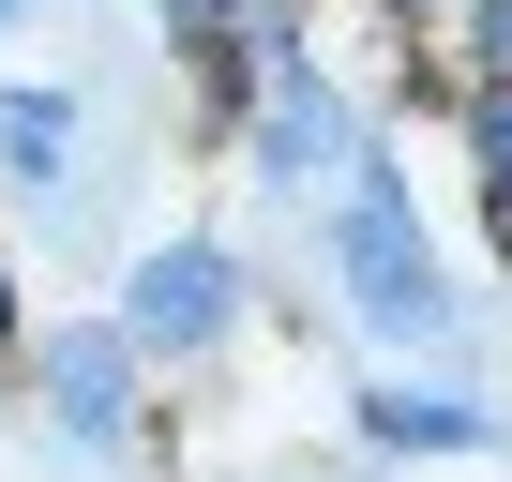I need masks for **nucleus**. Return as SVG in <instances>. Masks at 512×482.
<instances>
[{
  "mask_svg": "<svg viewBox=\"0 0 512 482\" xmlns=\"http://www.w3.org/2000/svg\"><path fill=\"white\" fill-rule=\"evenodd\" d=\"M482 46H512V0H482Z\"/></svg>",
  "mask_w": 512,
  "mask_h": 482,
  "instance_id": "obj_8",
  "label": "nucleus"
},
{
  "mask_svg": "<svg viewBox=\"0 0 512 482\" xmlns=\"http://www.w3.org/2000/svg\"><path fill=\"white\" fill-rule=\"evenodd\" d=\"M0 151H16V166H61V106L16 91V106H0Z\"/></svg>",
  "mask_w": 512,
  "mask_h": 482,
  "instance_id": "obj_5",
  "label": "nucleus"
},
{
  "mask_svg": "<svg viewBox=\"0 0 512 482\" xmlns=\"http://www.w3.org/2000/svg\"><path fill=\"white\" fill-rule=\"evenodd\" d=\"M347 287H362V317H377V332H437V272H422V241H407V211H392V196H362V211H347Z\"/></svg>",
  "mask_w": 512,
  "mask_h": 482,
  "instance_id": "obj_1",
  "label": "nucleus"
},
{
  "mask_svg": "<svg viewBox=\"0 0 512 482\" xmlns=\"http://www.w3.org/2000/svg\"><path fill=\"white\" fill-rule=\"evenodd\" d=\"M377 437H407V452H452V437H467V407H377Z\"/></svg>",
  "mask_w": 512,
  "mask_h": 482,
  "instance_id": "obj_6",
  "label": "nucleus"
},
{
  "mask_svg": "<svg viewBox=\"0 0 512 482\" xmlns=\"http://www.w3.org/2000/svg\"><path fill=\"white\" fill-rule=\"evenodd\" d=\"M332 151H347L332 91H302V76H287V91H272V166H332Z\"/></svg>",
  "mask_w": 512,
  "mask_h": 482,
  "instance_id": "obj_3",
  "label": "nucleus"
},
{
  "mask_svg": "<svg viewBox=\"0 0 512 482\" xmlns=\"http://www.w3.org/2000/svg\"><path fill=\"white\" fill-rule=\"evenodd\" d=\"M226 302H241V272L211 257V241H166V257L136 272V347H211Z\"/></svg>",
  "mask_w": 512,
  "mask_h": 482,
  "instance_id": "obj_2",
  "label": "nucleus"
},
{
  "mask_svg": "<svg viewBox=\"0 0 512 482\" xmlns=\"http://www.w3.org/2000/svg\"><path fill=\"white\" fill-rule=\"evenodd\" d=\"M46 392H61V422H91V437L121 422V362H106V347H61V362H46Z\"/></svg>",
  "mask_w": 512,
  "mask_h": 482,
  "instance_id": "obj_4",
  "label": "nucleus"
},
{
  "mask_svg": "<svg viewBox=\"0 0 512 482\" xmlns=\"http://www.w3.org/2000/svg\"><path fill=\"white\" fill-rule=\"evenodd\" d=\"M482 181H512V91H482Z\"/></svg>",
  "mask_w": 512,
  "mask_h": 482,
  "instance_id": "obj_7",
  "label": "nucleus"
}]
</instances>
